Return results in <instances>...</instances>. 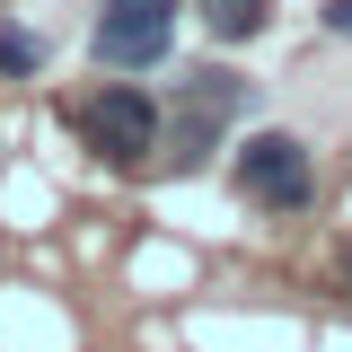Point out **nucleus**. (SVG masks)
<instances>
[{"label":"nucleus","instance_id":"obj_1","mask_svg":"<svg viewBox=\"0 0 352 352\" xmlns=\"http://www.w3.org/2000/svg\"><path fill=\"white\" fill-rule=\"evenodd\" d=\"M238 115H247V80H238V71H220V62H212V71H176V106H168V124H159V132H168L176 176L203 168Z\"/></svg>","mask_w":352,"mask_h":352},{"label":"nucleus","instance_id":"obj_2","mask_svg":"<svg viewBox=\"0 0 352 352\" xmlns=\"http://www.w3.org/2000/svg\"><path fill=\"white\" fill-rule=\"evenodd\" d=\"M168 44H176V0H106L88 53L106 71H150V62H168Z\"/></svg>","mask_w":352,"mask_h":352},{"label":"nucleus","instance_id":"obj_3","mask_svg":"<svg viewBox=\"0 0 352 352\" xmlns=\"http://www.w3.org/2000/svg\"><path fill=\"white\" fill-rule=\"evenodd\" d=\"M238 194L264 203V212H308V194H317L308 141H291V132H247V150H238Z\"/></svg>","mask_w":352,"mask_h":352},{"label":"nucleus","instance_id":"obj_4","mask_svg":"<svg viewBox=\"0 0 352 352\" xmlns=\"http://www.w3.org/2000/svg\"><path fill=\"white\" fill-rule=\"evenodd\" d=\"M88 150L115 159V168H141V159L159 150V106H150L141 88H106V97L88 106Z\"/></svg>","mask_w":352,"mask_h":352},{"label":"nucleus","instance_id":"obj_5","mask_svg":"<svg viewBox=\"0 0 352 352\" xmlns=\"http://www.w3.org/2000/svg\"><path fill=\"white\" fill-rule=\"evenodd\" d=\"M203 27H212L220 44H238V36L264 27V0H203Z\"/></svg>","mask_w":352,"mask_h":352},{"label":"nucleus","instance_id":"obj_6","mask_svg":"<svg viewBox=\"0 0 352 352\" xmlns=\"http://www.w3.org/2000/svg\"><path fill=\"white\" fill-rule=\"evenodd\" d=\"M36 71H44V36L0 27V80H36Z\"/></svg>","mask_w":352,"mask_h":352},{"label":"nucleus","instance_id":"obj_7","mask_svg":"<svg viewBox=\"0 0 352 352\" xmlns=\"http://www.w3.org/2000/svg\"><path fill=\"white\" fill-rule=\"evenodd\" d=\"M326 27H335V36H352V0H326Z\"/></svg>","mask_w":352,"mask_h":352}]
</instances>
